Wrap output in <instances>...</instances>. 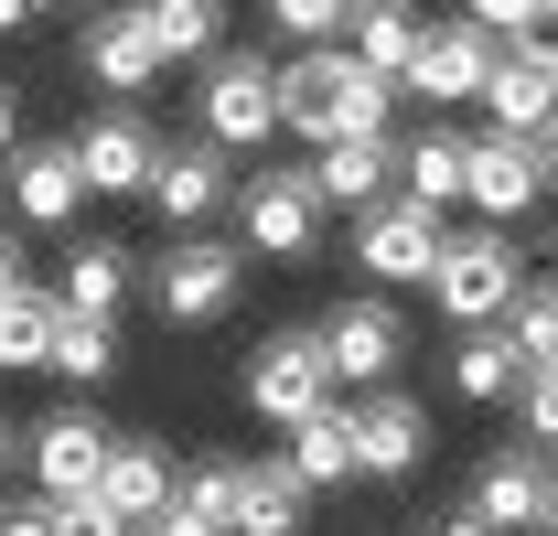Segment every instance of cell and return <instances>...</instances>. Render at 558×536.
<instances>
[{
  "mask_svg": "<svg viewBox=\"0 0 558 536\" xmlns=\"http://www.w3.org/2000/svg\"><path fill=\"white\" fill-rule=\"evenodd\" d=\"M236 398L258 407L269 429H301V418H323V407H333V354H323V322H312V333H269L258 354H247Z\"/></svg>",
  "mask_w": 558,
  "mask_h": 536,
  "instance_id": "5",
  "label": "cell"
},
{
  "mask_svg": "<svg viewBox=\"0 0 558 536\" xmlns=\"http://www.w3.org/2000/svg\"><path fill=\"white\" fill-rule=\"evenodd\" d=\"M526 44H537V54H548V65H558V0H548V11H537V33H526Z\"/></svg>",
  "mask_w": 558,
  "mask_h": 536,
  "instance_id": "40",
  "label": "cell"
},
{
  "mask_svg": "<svg viewBox=\"0 0 558 536\" xmlns=\"http://www.w3.org/2000/svg\"><path fill=\"white\" fill-rule=\"evenodd\" d=\"M548 504H558V462L537 440H515V451H494V462L473 472V515H484L494 536H548Z\"/></svg>",
  "mask_w": 558,
  "mask_h": 536,
  "instance_id": "15",
  "label": "cell"
},
{
  "mask_svg": "<svg viewBox=\"0 0 558 536\" xmlns=\"http://www.w3.org/2000/svg\"><path fill=\"white\" fill-rule=\"evenodd\" d=\"M558 183H548V150L537 139H515V130H484L473 139V215L484 226H537V204H548Z\"/></svg>",
  "mask_w": 558,
  "mask_h": 536,
  "instance_id": "14",
  "label": "cell"
},
{
  "mask_svg": "<svg viewBox=\"0 0 558 536\" xmlns=\"http://www.w3.org/2000/svg\"><path fill=\"white\" fill-rule=\"evenodd\" d=\"M54 333H65V290H11L0 301V376H33V365H54Z\"/></svg>",
  "mask_w": 558,
  "mask_h": 536,
  "instance_id": "26",
  "label": "cell"
},
{
  "mask_svg": "<svg viewBox=\"0 0 558 536\" xmlns=\"http://www.w3.org/2000/svg\"><path fill=\"white\" fill-rule=\"evenodd\" d=\"M548 536H558V504H548Z\"/></svg>",
  "mask_w": 558,
  "mask_h": 536,
  "instance_id": "47",
  "label": "cell"
},
{
  "mask_svg": "<svg viewBox=\"0 0 558 536\" xmlns=\"http://www.w3.org/2000/svg\"><path fill=\"white\" fill-rule=\"evenodd\" d=\"M140 11H150V33H161L172 65H215L226 54V0H140Z\"/></svg>",
  "mask_w": 558,
  "mask_h": 536,
  "instance_id": "28",
  "label": "cell"
},
{
  "mask_svg": "<svg viewBox=\"0 0 558 536\" xmlns=\"http://www.w3.org/2000/svg\"><path fill=\"white\" fill-rule=\"evenodd\" d=\"M236 536H312V483L279 462H247V483H236Z\"/></svg>",
  "mask_w": 558,
  "mask_h": 536,
  "instance_id": "23",
  "label": "cell"
},
{
  "mask_svg": "<svg viewBox=\"0 0 558 536\" xmlns=\"http://www.w3.org/2000/svg\"><path fill=\"white\" fill-rule=\"evenodd\" d=\"M33 11H44V0H0V33H22V22H33Z\"/></svg>",
  "mask_w": 558,
  "mask_h": 536,
  "instance_id": "43",
  "label": "cell"
},
{
  "mask_svg": "<svg viewBox=\"0 0 558 536\" xmlns=\"http://www.w3.org/2000/svg\"><path fill=\"white\" fill-rule=\"evenodd\" d=\"M484 119L515 130V139H548L558 130V65L537 54V44H505V65H494V86H484Z\"/></svg>",
  "mask_w": 558,
  "mask_h": 536,
  "instance_id": "18",
  "label": "cell"
},
{
  "mask_svg": "<svg viewBox=\"0 0 558 536\" xmlns=\"http://www.w3.org/2000/svg\"><path fill=\"white\" fill-rule=\"evenodd\" d=\"M312 183H323V204H344V215H376V204L398 194V139H333V150H312Z\"/></svg>",
  "mask_w": 558,
  "mask_h": 536,
  "instance_id": "22",
  "label": "cell"
},
{
  "mask_svg": "<svg viewBox=\"0 0 558 536\" xmlns=\"http://www.w3.org/2000/svg\"><path fill=\"white\" fill-rule=\"evenodd\" d=\"M236 483H247V462H236V451H205V462H183V504H194L205 526L236 536Z\"/></svg>",
  "mask_w": 558,
  "mask_h": 536,
  "instance_id": "31",
  "label": "cell"
},
{
  "mask_svg": "<svg viewBox=\"0 0 558 536\" xmlns=\"http://www.w3.org/2000/svg\"><path fill=\"white\" fill-rule=\"evenodd\" d=\"M54 290H65L75 322H119V301L140 290V258L119 247V236H75L65 268H54Z\"/></svg>",
  "mask_w": 558,
  "mask_h": 536,
  "instance_id": "19",
  "label": "cell"
},
{
  "mask_svg": "<svg viewBox=\"0 0 558 536\" xmlns=\"http://www.w3.org/2000/svg\"><path fill=\"white\" fill-rule=\"evenodd\" d=\"M86 161H75V139H22L11 150V215L22 226H75L86 215Z\"/></svg>",
  "mask_w": 558,
  "mask_h": 536,
  "instance_id": "16",
  "label": "cell"
},
{
  "mask_svg": "<svg viewBox=\"0 0 558 536\" xmlns=\"http://www.w3.org/2000/svg\"><path fill=\"white\" fill-rule=\"evenodd\" d=\"M11 150H22V86L0 75V172H11Z\"/></svg>",
  "mask_w": 558,
  "mask_h": 536,
  "instance_id": "38",
  "label": "cell"
},
{
  "mask_svg": "<svg viewBox=\"0 0 558 536\" xmlns=\"http://www.w3.org/2000/svg\"><path fill=\"white\" fill-rule=\"evenodd\" d=\"M140 290H150V312L172 333H205V322L236 312V290H247V236H172L161 258L140 268Z\"/></svg>",
  "mask_w": 558,
  "mask_h": 536,
  "instance_id": "3",
  "label": "cell"
},
{
  "mask_svg": "<svg viewBox=\"0 0 558 536\" xmlns=\"http://www.w3.org/2000/svg\"><path fill=\"white\" fill-rule=\"evenodd\" d=\"M323 183H312V161H258L247 172V194H236V236H247V258H312L323 247Z\"/></svg>",
  "mask_w": 558,
  "mask_h": 536,
  "instance_id": "4",
  "label": "cell"
},
{
  "mask_svg": "<svg viewBox=\"0 0 558 536\" xmlns=\"http://www.w3.org/2000/svg\"><path fill=\"white\" fill-rule=\"evenodd\" d=\"M354 440H365V483H409L429 462V407L409 387H376V398L354 407Z\"/></svg>",
  "mask_w": 558,
  "mask_h": 536,
  "instance_id": "17",
  "label": "cell"
},
{
  "mask_svg": "<svg viewBox=\"0 0 558 536\" xmlns=\"http://www.w3.org/2000/svg\"><path fill=\"white\" fill-rule=\"evenodd\" d=\"M398 194H409V204H429V215H451V204L473 194V139H462V130H440V119H429L418 139H398Z\"/></svg>",
  "mask_w": 558,
  "mask_h": 536,
  "instance_id": "21",
  "label": "cell"
},
{
  "mask_svg": "<svg viewBox=\"0 0 558 536\" xmlns=\"http://www.w3.org/2000/svg\"><path fill=\"white\" fill-rule=\"evenodd\" d=\"M537 150H548V183H558V130H548V139H537Z\"/></svg>",
  "mask_w": 558,
  "mask_h": 536,
  "instance_id": "44",
  "label": "cell"
},
{
  "mask_svg": "<svg viewBox=\"0 0 558 536\" xmlns=\"http://www.w3.org/2000/svg\"><path fill=\"white\" fill-rule=\"evenodd\" d=\"M258 22H269L290 54H312V44H344V33H354V0H269Z\"/></svg>",
  "mask_w": 558,
  "mask_h": 536,
  "instance_id": "29",
  "label": "cell"
},
{
  "mask_svg": "<svg viewBox=\"0 0 558 536\" xmlns=\"http://www.w3.org/2000/svg\"><path fill=\"white\" fill-rule=\"evenodd\" d=\"M494 65H505V44H494L484 22H462V11H451V22H429V44H418V65H409V97L429 108V119H440V108H462V97L484 108Z\"/></svg>",
  "mask_w": 558,
  "mask_h": 536,
  "instance_id": "13",
  "label": "cell"
},
{
  "mask_svg": "<svg viewBox=\"0 0 558 536\" xmlns=\"http://www.w3.org/2000/svg\"><path fill=\"white\" fill-rule=\"evenodd\" d=\"M161 150H172V139L150 130V108H140V97H108L97 119H75V161H86V183H97V194H150Z\"/></svg>",
  "mask_w": 558,
  "mask_h": 536,
  "instance_id": "12",
  "label": "cell"
},
{
  "mask_svg": "<svg viewBox=\"0 0 558 536\" xmlns=\"http://www.w3.org/2000/svg\"><path fill=\"white\" fill-rule=\"evenodd\" d=\"M323 354H333V387H398V354H409V322H398V301H376V290H354L323 312Z\"/></svg>",
  "mask_w": 558,
  "mask_h": 536,
  "instance_id": "11",
  "label": "cell"
},
{
  "mask_svg": "<svg viewBox=\"0 0 558 536\" xmlns=\"http://www.w3.org/2000/svg\"><path fill=\"white\" fill-rule=\"evenodd\" d=\"M429 301H440V322L451 333H473V322H515V301H526V258H515V226H451V247L429 268Z\"/></svg>",
  "mask_w": 558,
  "mask_h": 536,
  "instance_id": "2",
  "label": "cell"
},
{
  "mask_svg": "<svg viewBox=\"0 0 558 536\" xmlns=\"http://www.w3.org/2000/svg\"><path fill=\"white\" fill-rule=\"evenodd\" d=\"M194 130H205L215 150H258V139L279 130V65L226 44L205 65V86H194Z\"/></svg>",
  "mask_w": 558,
  "mask_h": 536,
  "instance_id": "6",
  "label": "cell"
},
{
  "mask_svg": "<svg viewBox=\"0 0 558 536\" xmlns=\"http://www.w3.org/2000/svg\"><path fill=\"white\" fill-rule=\"evenodd\" d=\"M97 494H108L130 526H150V515L183 494V472H172V451H161V440H130V429H119V451H108V483H97Z\"/></svg>",
  "mask_w": 558,
  "mask_h": 536,
  "instance_id": "25",
  "label": "cell"
},
{
  "mask_svg": "<svg viewBox=\"0 0 558 536\" xmlns=\"http://www.w3.org/2000/svg\"><path fill=\"white\" fill-rule=\"evenodd\" d=\"M418 44H429V22H418L409 0H398V11H354V33H344V54H354V65H376V75H398V86H409V65H418Z\"/></svg>",
  "mask_w": 558,
  "mask_h": 536,
  "instance_id": "27",
  "label": "cell"
},
{
  "mask_svg": "<svg viewBox=\"0 0 558 536\" xmlns=\"http://www.w3.org/2000/svg\"><path fill=\"white\" fill-rule=\"evenodd\" d=\"M54 376H65V387H108V376H119V333L65 312V333H54Z\"/></svg>",
  "mask_w": 558,
  "mask_h": 536,
  "instance_id": "30",
  "label": "cell"
},
{
  "mask_svg": "<svg viewBox=\"0 0 558 536\" xmlns=\"http://www.w3.org/2000/svg\"><path fill=\"white\" fill-rule=\"evenodd\" d=\"M526 440H537V451H558V365H537V376H526Z\"/></svg>",
  "mask_w": 558,
  "mask_h": 536,
  "instance_id": "35",
  "label": "cell"
},
{
  "mask_svg": "<svg viewBox=\"0 0 558 536\" xmlns=\"http://www.w3.org/2000/svg\"><path fill=\"white\" fill-rule=\"evenodd\" d=\"M0 536H54V494H0Z\"/></svg>",
  "mask_w": 558,
  "mask_h": 536,
  "instance_id": "36",
  "label": "cell"
},
{
  "mask_svg": "<svg viewBox=\"0 0 558 536\" xmlns=\"http://www.w3.org/2000/svg\"><path fill=\"white\" fill-rule=\"evenodd\" d=\"M279 462L301 472L312 494H333V483H365V440H354V407H323V418H301Z\"/></svg>",
  "mask_w": 558,
  "mask_h": 536,
  "instance_id": "24",
  "label": "cell"
},
{
  "mask_svg": "<svg viewBox=\"0 0 558 536\" xmlns=\"http://www.w3.org/2000/svg\"><path fill=\"white\" fill-rule=\"evenodd\" d=\"M11 472H22V429L0 418V483H11Z\"/></svg>",
  "mask_w": 558,
  "mask_h": 536,
  "instance_id": "42",
  "label": "cell"
},
{
  "mask_svg": "<svg viewBox=\"0 0 558 536\" xmlns=\"http://www.w3.org/2000/svg\"><path fill=\"white\" fill-rule=\"evenodd\" d=\"M354 11H398V0H354Z\"/></svg>",
  "mask_w": 558,
  "mask_h": 536,
  "instance_id": "45",
  "label": "cell"
},
{
  "mask_svg": "<svg viewBox=\"0 0 558 536\" xmlns=\"http://www.w3.org/2000/svg\"><path fill=\"white\" fill-rule=\"evenodd\" d=\"M451 398H473V407L526 398V343H515V322H473V333H451Z\"/></svg>",
  "mask_w": 558,
  "mask_h": 536,
  "instance_id": "20",
  "label": "cell"
},
{
  "mask_svg": "<svg viewBox=\"0 0 558 536\" xmlns=\"http://www.w3.org/2000/svg\"><path fill=\"white\" fill-rule=\"evenodd\" d=\"M236 194H247V183H236V161H226L205 130L172 139V150H161V172H150V215H161L172 236H205L215 215H236Z\"/></svg>",
  "mask_w": 558,
  "mask_h": 536,
  "instance_id": "8",
  "label": "cell"
},
{
  "mask_svg": "<svg viewBox=\"0 0 558 536\" xmlns=\"http://www.w3.org/2000/svg\"><path fill=\"white\" fill-rule=\"evenodd\" d=\"M515 343H526V376L558 365V279H526V301H515Z\"/></svg>",
  "mask_w": 558,
  "mask_h": 536,
  "instance_id": "32",
  "label": "cell"
},
{
  "mask_svg": "<svg viewBox=\"0 0 558 536\" xmlns=\"http://www.w3.org/2000/svg\"><path fill=\"white\" fill-rule=\"evenodd\" d=\"M537 11H548V0H462V22H484L494 44H526V33H537Z\"/></svg>",
  "mask_w": 558,
  "mask_h": 536,
  "instance_id": "34",
  "label": "cell"
},
{
  "mask_svg": "<svg viewBox=\"0 0 558 536\" xmlns=\"http://www.w3.org/2000/svg\"><path fill=\"white\" fill-rule=\"evenodd\" d=\"M11 290H22V236L0 226V301H11Z\"/></svg>",
  "mask_w": 558,
  "mask_h": 536,
  "instance_id": "39",
  "label": "cell"
},
{
  "mask_svg": "<svg viewBox=\"0 0 558 536\" xmlns=\"http://www.w3.org/2000/svg\"><path fill=\"white\" fill-rule=\"evenodd\" d=\"M429 536H494V526H484V515H473V504H462V515H440V526H429Z\"/></svg>",
  "mask_w": 558,
  "mask_h": 536,
  "instance_id": "41",
  "label": "cell"
},
{
  "mask_svg": "<svg viewBox=\"0 0 558 536\" xmlns=\"http://www.w3.org/2000/svg\"><path fill=\"white\" fill-rule=\"evenodd\" d=\"M108 451H119V429L86 398L22 429V472H33V494H54V504H65V494H97V483H108Z\"/></svg>",
  "mask_w": 558,
  "mask_h": 536,
  "instance_id": "7",
  "label": "cell"
},
{
  "mask_svg": "<svg viewBox=\"0 0 558 536\" xmlns=\"http://www.w3.org/2000/svg\"><path fill=\"white\" fill-rule=\"evenodd\" d=\"M54 536H140V526L108 504V494H65V504H54Z\"/></svg>",
  "mask_w": 558,
  "mask_h": 536,
  "instance_id": "33",
  "label": "cell"
},
{
  "mask_svg": "<svg viewBox=\"0 0 558 536\" xmlns=\"http://www.w3.org/2000/svg\"><path fill=\"white\" fill-rule=\"evenodd\" d=\"M75 65H86V86H97V97H150L172 54H161L150 11H140V0H119V11H86V33H75Z\"/></svg>",
  "mask_w": 558,
  "mask_h": 536,
  "instance_id": "10",
  "label": "cell"
},
{
  "mask_svg": "<svg viewBox=\"0 0 558 536\" xmlns=\"http://www.w3.org/2000/svg\"><path fill=\"white\" fill-rule=\"evenodd\" d=\"M44 11H86V0H44Z\"/></svg>",
  "mask_w": 558,
  "mask_h": 536,
  "instance_id": "46",
  "label": "cell"
},
{
  "mask_svg": "<svg viewBox=\"0 0 558 536\" xmlns=\"http://www.w3.org/2000/svg\"><path fill=\"white\" fill-rule=\"evenodd\" d=\"M398 97H409L398 75L354 65L344 44H312V54L279 65V130H301L312 150H333V139H387Z\"/></svg>",
  "mask_w": 558,
  "mask_h": 536,
  "instance_id": "1",
  "label": "cell"
},
{
  "mask_svg": "<svg viewBox=\"0 0 558 536\" xmlns=\"http://www.w3.org/2000/svg\"><path fill=\"white\" fill-rule=\"evenodd\" d=\"M440 247H451V226H440L429 204H409V194H387L376 215H354V268L387 279V290H429Z\"/></svg>",
  "mask_w": 558,
  "mask_h": 536,
  "instance_id": "9",
  "label": "cell"
},
{
  "mask_svg": "<svg viewBox=\"0 0 558 536\" xmlns=\"http://www.w3.org/2000/svg\"><path fill=\"white\" fill-rule=\"evenodd\" d=\"M140 536H226V526H205V515H194V504L172 494V504H161V515H150V526H140Z\"/></svg>",
  "mask_w": 558,
  "mask_h": 536,
  "instance_id": "37",
  "label": "cell"
}]
</instances>
